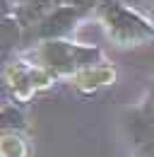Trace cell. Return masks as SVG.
<instances>
[{
	"label": "cell",
	"mask_w": 154,
	"mask_h": 157,
	"mask_svg": "<svg viewBox=\"0 0 154 157\" xmlns=\"http://www.w3.org/2000/svg\"><path fill=\"white\" fill-rule=\"evenodd\" d=\"M10 145H12V138L7 136V138H5V145H2V155H5V157H10ZM15 155H17V157L24 155V147L19 145V140H15Z\"/></svg>",
	"instance_id": "1"
}]
</instances>
